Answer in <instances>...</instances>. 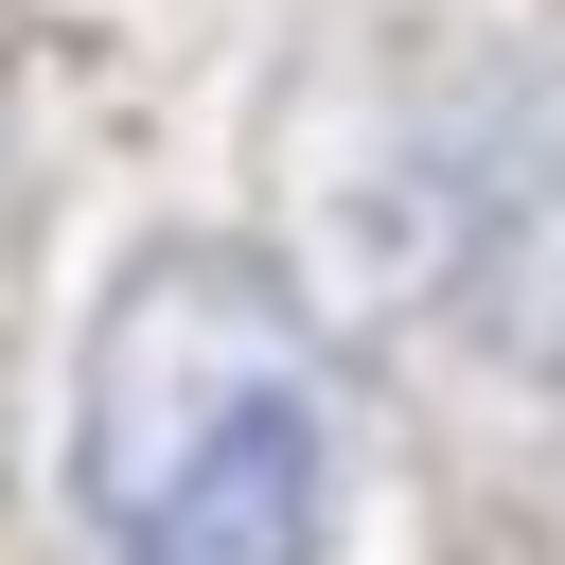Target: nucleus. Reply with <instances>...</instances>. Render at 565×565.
<instances>
[{
	"label": "nucleus",
	"instance_id": "f257e3e1",
	"mask_svg": "<svg viewBox=\"0 0 565 565\" xmlns=\"http://www.w3.org/2000/svg\"><path fill=\"white\" fill-rule=\"evenodd\" d=\"M353 477L335 353L282 265L141 247L71 353V512L106 565H318Z\"/></svg>",
	"mask_w": 565,
	"mask_h": 565
},
{
	"label": "nucleus",
	"instance_id": "f03ea898",
	"mask_svg": "<svg viewBox=\"0 0 565 565\" xmlns=\"http://www.w3.org/2000/svg\"><path fill=\"white\" fill-rule=\"evenodd\" d=\"M424 265L459 335H494L512 371H565V71H512L494 106H459V141L424 159Z\"/></svg>",
	"mask_w": 565,
	"mask_h": 565
}]
</instances>
